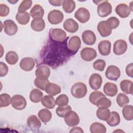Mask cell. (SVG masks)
<instances>
[{
    "label": "cell",
    "mask_w": 133,
    "mask_h": 133,
    "mask_svg": "<svg viewBox=\"0 0 133 133\" xmlns=\"http://www.w3.org/2000/svg\"><path fill=\"white\" fill-rule=\"evenodd\" d=\"M71 92L74 98L77 99L82 98L86 96L87 92V87L84 83L77 82L72 86Z\"/></svg>",
    "instance_id": "6da1fadb"
},
{
    "label": "cell",
    "mask_w": 133,
    "mask_h": 133,
    "mask_svg": "<svg viewBox=\"0 0 133 133\" xmlns=\"http://www.w3.org/2000/svg\"><path fill=\"white\" fill-rule=\"evenodd\" d=\"M47 18L50 24H58L62 22L64 18V15L60 10L54 9L48 13Z\"/></svg>",
    "instance_id": "7a4b0ae2"
},
{
    "label": "cell",
    "mask_w": 133,
    "mask_h": 133,
    "mask_svg": "<svg viewBox=\"0 0 133 133\" xmlns=\"http://www.w3.org/2000/svg\"><path fill=\"white\" fill-rule=\"evenodd\" d=\"M12 107L18 110H22L26 106V101L25 98L20 95H15L11 98Z\"/></svg>",
    "instance_id": "3957f363"
},
{
    "label": "cell",
    "mask_w": 133,
    "mask_h": 133,
    "mask_svg": "<svg viewBox=\"0 0 133 133\" xmlns=\"http://www.w3.org/2000/svg\"><path fill=\"white\" fill-rule=\"evenodd\" d=\"M112 12V6L107 1H101L98 4L97 7V13L101 17H106Z\"/></svg>",
    "instance_id": "277c9868"
},
{
    "label": "cell",
    "mask_w": 133,
    "mask_h": 133,
    "mask_svg": "<svg viewBox=\"0 0 133 133\" xmlns=\"http://www.w3.org/2000/svg\"><path fill=\"white\" fill-rule=\"evenodd\" d=\"M64 120L66 124L69 127H74L79 123V117L78 114L74 111H69L64 116Z\"/></svg>",
    "instance_id": "5b68a950"
},
{
    "label": "cell",
    "mask_w": 133,
    "mask_h": 133,
    "mask_svg": "<svg viewBox=\"0 0 133 133\" xmlns=\"http://www.w3.org/2000/svg\"><path fill=\"white\" fill-rule=\"evenodd\" d=\"M74 17L81 23H85L89 21L90 15L87 9L84 7H80L75 11Z\"/></svg>",
    "instance_id": "8992f818"
},
{
    "label": "cell",
    "mask_w": 133,
    "mask_h": 133,
    "mask_svg": "<svg viewBox=\"0 0 133 133\" xmlns=\"http://www.w3.org/2000/svg\"><path fill=\"white\" fill-rule=\"evenodd\" d=\"M105 74L108 79L116 81L120 77L121 71L117 66L111 65L107 68Z\"/></svg>",
    "instance_id": "52a82bcc"
},
{
    "label": "cell",
    "mask_w": 133,
    "mask_h": 133,
    "mask_svg": "<svg viewBox=\"0 0 133 133\" xmlns=\"http://www.w3.org/2000/svg\"><path fill=\"white\" fill-rule=\"evenodd\" d=\"M3 28L5 33L9 36L14 35L18 31V26L14 21L10 19L4 21Z\"/></svg>",
    "instance_id": "ba28073f"
},
{
    "label": "cell",
    "mask_w": 133,
    "mask_h": 133,
    "mask_svg": "<svg viewBox=\"0 0 133 133\" xmlns=\"http://www.w3.org/2000/svg\"><path fill=\"white\" fill-rule=\"evenodd\" d=\"M50 34L51 38L56 42H63L66 39V33L61 29H52Z\"/></svg>",
    "instance_id": "9c48e42d"
},
{
    "label": "cell",
    "mask_w": 133,
    "mask_h": 133,
    "mask_svg": "<svg viewBox=\"0 0 133 133\" xmlns=\"http://www.w3.org/2000/svg\"><path fill=\"white\" fill-rule=\"evenodd\" d=\"M127 49V44L124 39H118L116 41L113 45V52L116 55H122L124 54Z\"/></svg>",
    "instance_id": "30bf717a"
},
{
    "label": "cell",
    "mask_w": 133,
    "mask_h": 133,
    "mask_svg": "<svg viewBox=\"0 0 133 133\" xmlns=\"http://www.w3.org/2000/svg\"><path fill=\"white\" fill-rule=\"evenodd\" d=\"M96 50L90 47H85L81 51V57L85 61H90L97 57Z\"/></svg>",
    "instance_id": "8fae6325"
},
{
    "label": "cell",
    "mask_w": 133,
    "mask_h": 133,
    "mask_svg": "<svg viewBox=\"0 0 133 133\" xmlns=\"http://www.w3.org/2000/svg\"><path fill=\"white\" fill-rule=\"evenodd\" d=\"M97 30L100 35L103 37L109 36L112 33V29L107 20L101 21L98 23Z\"/></svg>",
    "instance_id": "7c38bea8"
},
{
    "label": "cell",
    "mask_w": 133,
    "mask_h": 133,
    "mask_svg": "<svg viewBox=\"0 0 133 133\" xmlns=\"http://www.w3.org/2000/svg\"><path fill=\"white\" fill-rule=\"evenodd\" d=\"M102 83V78L101 76L98 73L91 74L89 78V84L91 89L94 90L99 89Z\"/></svg>",
    "instance_id": "4fadbf2b"
},
{
    "label": "cell",
    "mask_w": 133,
    "mask_h": 133,
    "mask_svg": "<svg viewBox=\"0 0 133 133\" xmlns=\"http://www.w3.org/2000/svg\"><path fill=\"white\" fill-rule=\"evenodd\" d=\"M81 45V40L78 36H72L69 42L68 48V49L73 54H75L80 48Z\"/></svg>",
    "instance_id": "5bb4252c"
},
{
    "label": "cell",
    "mask_w": 133,
    "mask_h": 133,
    "mask_svg": "<svg viewBox=\"0 0 133 133\" xmlns=\"http://www.w3.org/2000/svg\"><path fill=\"white\" fill-rule=\"evenodd\" d=\"M115 11L116 14L122 18H127L131 11L129 6L124 3L119 4L117 5L115 7Z\"/></svg>",
    "instance_id": "9a60e30c"
},
{
    "label": "cell",
    "mask_w": 133,
    "mask_h": 133,
    "mask_svg": "<svg viewBox=\"0 0 133 133\" xmlns=\"http://www.w3.org/2000/svg\"><path fill=\"white\" fill-rule=\"evenodd\" d=\"M35 65V62L33 58L31 57L23 58L19 63L20 68L24 71H31Z\"/></svg>",
    "instance_id": "2e32d148"
},
{
    "label": "cell",
    "mask_w": 133,
    "mask_h": 133,
    "mask_svg": "<svg viewBox=\"0 0 133 133\" xmlns=\"http://www.w3.org/2000/svg\"><path fill=\"white\" fill-rule=\"evenodd\" d=\"M83 42L88 45H94L96 41V36L94 32L91 30H86L82 34Z\"/></svg>",
    "instance_id": "e0dca14e"
},
{
    "label": "cell",
    "mask_w": 133,
    "mask_h": 133,
    "mask_svg": "<svg viewBox=\"0 0 133 133\" xmlns=\"http://www.w3.org/2000/svg\"><path fill=\"white\" fill-rule=\"evenodd\" d=\"M64 29L69 33H75L78 29V24L73 19L68 18L63 24Z\"/></svg>",
    "instance_id": "ac0fdd59"
},
{
    "label": "cell",
    "mask_w": 133,
    "mask_h": 133,
    "mask_svg": "<svg viewBox=\"0 0 133 133\" xmlns=\"http://www.w3.org/2000/svg\"><path fill=\"white\" fill-rule=\"evenodd\" d=\"M98 48L100 54L102 56H108L111 52V43L108 40L101 41L98 44Z\"/></svg>",
    "instance_id": "d6986e66"
},
{
    "label": "cell",
    "mask_w": 133,
    "mask_h": 133,
    "mask_svg": "<svg viewBox=\"0 0 133 133\" xmlns=\"http://www.w3.org/2000/svg\"><path fill=\"white\" fill-rule=\"evenodd\" d=\"M35 74L36 78L48 79L50 75V70L46 65H41L36 69Z\"/></svg>",
    "instance_id": "ffe728a7"
},
{
    "label": "cell",
    "mask_w": 133,
    "mask_h": 133,
    "mask_svg": "<svg viewBox=\"0 0 133 133\" xmlns=\"http://www.w3.org/2000/svg\"><path fill=\"white\" fill-rule=\"evenodd\" d=\"M104 94L110 97H114L117 94L118 88L116 84L111 82H107L103 86Z\"/></svg>",
    "instance_id": "44dd1931"
},
{
    "label": "cell",
    "mask_w": 133,
    "mask_h": 133,
    "mask_svg": "<svg viewBox=\"0 0 133 133\" xmlns=\"http://www.w3.org/2000/svg\"><path fill=\"white\" fill-rule=\"evenodd\" d=\"M31 27L35 31L41 32L45 28V21L43 18L33 19L31 21Z\"/></svg>",
    "instance_id": "7402d4cb"
},
{
    "label": "cell",
    "mask_w": 133,
    "mask_h": 133,
    "mask_svg": "<svg viewBox=\"0 0 133 133\" xmlns=\"http://www.w3.org/2000/svg\"><path fill=\"white\" fill-rule=\"evenodd\" d=\"M61 90V87L59 85L52 83H48L45 89L47 94L51 96H56L60 94Z\"/></svg>",
    "instance_id": "603a6c76"
},
{
    "label": "cell",
    "mask_w": 133,
    "mask_h": 133,
    "mask_svg": "<svg viewBox=\"0 0 133 133\" xmlns=\"http://www.w3.org/2000/svg\"><path fill=\"white\" fill-rule=\"evenodd\" d=\"M26 123L28 127L33 129H39L42 125L40 120L35 115L30 116L27 119Z\"/></svg>",
    "instance_id": "cb8c5ba5"
},
{
    "label": "cell",
    "mask_w": 133,
    "mask_h": 133,
    "mask_svg": "<svg viewBox=\"0 0 133 133\" xmlns=\"http://www.w3.org/2000/svg\"><path fill=\"white\" fill-rule=\"evenodd\" d=\"M31 16L35 18H42L44 15V10L42 6L38 4L35 5L30 10Z\"/></svg>",
    "instance_id": "d4e9b609"
},
{
    "label": "cell",
    "mask_w": 133,
    "mask_h": 133,
    "mask_svg": "<svg viewBox=\"0 0 133 133\" xmlns=\"http://www.w3.org/2000/svg\"><path fill=\"white\" fill-rule=\"evenodd\" d=\"M132 82L128 79H124L121 82L119 86L122 91L126 94L132 95Z\"/></svg>",
    "instance_id": "484cf974"
},
{
    "label": "cell",
    "mask_w": 133,
    "mask_h": 133,
    "mask_svg": "<svg viewBox=\"0 0 133 133\" xmlns=\"http://www.w3.org/2000/svg\"><path fill=\"white\" fill-rule=\"evenodd\" d=\"M41 103L44 107L49 109H53L56 105L54 97L49 95L44 96L41 100Z\"/></svg>",
    "instance_id": "4316f807"
},
{
    "label": "cell",
    "mask_w": 133,
    "mask_h": 133,
    "mask_svg": "<svg viewBox=\"0 0 133 133\" xmlns=\"http://www.w3.org/2000/svg\"><path fill=\"white\" fill-rule=\"evenodd\" d=\"M107 123L111 127H114L119 125L121 122V118L119 114L116 111L111 112L109 118L106 121Z\"/></svg>",
    "instance_id": "83f0119b"
},
{
    "label": "cell",
    "mask_w": 133,
    "mask_h": 133,
    "mask_svg": "<svg viewBox=\"0 0 133 133\" xmlns=\"http://www.w3.org/2000/svg\"><path fill=\"white\" fill-rule=\"evenodd\" d=\"M43 97V93L40 90L35 88L32 89L30 94V99L34 103H38L41 101Z\"/></svg>",
    "instance_id": "f1b7e54d"
},
{
    "label": "cell",
    "mask_w": 133,
    "mask_h": 133,
    "mask_svg": "<svg viewBox=\"0 0 133 133\" xmlns=\"http://www.w3.org/2000/svg\"><path fill=\"white\" fill-rule=\"evenodd\" d=\"M89 129L91 133H105L107 131L105 126L99 122H94L91 124Z\"/></svg>",
    "instance_id": "f546056e"
},
{
    "label": "cell",
    "mask_w": 133,
    "mask_h": 133,
    "mask_svg": "<svg viewBox=\"0 0 133 133\" xmlns=\"http://www.w3.org/2000/svg\"><path fill=\"white\" fill-rule=\"evenodd\" d=\"M38 116L43 123H46L51 119L52 114L48 109H43L38 112Z\"/></svg>",
    "instance_id": "4dcf8cb0"
},
{
    "label": "cell",
    "mask_w": 133,
    "mask_h": 133,
    "mask_svg": "<svg viewBox=\"0 0 133 133\" xmlns=\"http://www.w3.org/2000/svg\"><path fill=\"white\" fill-rule=\"evenodd\" d=\"M30 19V15L28 12L23 13L18 12L16 15V20L20 24L25 25L29 22Z\"/></svg>",
    "instance_id": "1f68e13d"
},
{
    "label": "cell",
    "mask_w": 133,
    "mask_h": 133,
    "mask_svg": "<svg viewBox=\"0 0 133 133\" xmlns=\"http://www.w3.org/2000/svg\"><path fill=\"white\" fill-rule=\"evenodd\" d=\"M111 112L108 108H98V109L97 110V117L101 120L107 121L109 118Z\"/></svg>",
    "instance_id": "d6a6232c"
},
{
    "label": "cell",
    "mask_w": 133,
    "mask_h": 133,
    "mask_svg": "<svg viewBox=\"0 0 133 133\" xmlns=\"http://www.w3.org/2000/svg\"><path fill=\"white\" fill-rule=\"evenodd\" d=\"M76 7L75 3L73 0H64L63 1L62 8L64 11L68 14L72 12Z\"/></svg>",
    "instance_id": "836d02e7"
},
{
    "label": "cell",
    "mask_w": 133,
    "mask_h": 133,
    "mask_svg": "<svg viewBox=\"0 0 133 133\" xmlns=\"http://www.w3.org/2000/svg\"><path fill=\"white\" fill-rule=\"evenodd\" d=\"M123 108L122 114L124 118L127 121L133 119V107L131 105H126Z\"/></svg>",
    "instance_id": "e575fe53"
},
{
    "label": "cell",
    "mask_w": 133,
    "mask_h": 133,
    "mask_svg": "<svg viewBox=\"0 0 133 133\" xmlns=\"http://www.w3.org/2000/svg\"><path fill=\"white\" fill-rule=\"evenodd\" d=\"M18 59L19 57L17 54L14 51H8L5 56V60L6 62L10 65L15 64L18 62Z\"/></svg>",
    "instance_id": "d590c367"
},
{
    "label": "cell",
    "mask_w": 133,
    "mask_h": 133,
    "mask_svg": "<svg viewBox=\"0 0 133 133\" xmlns=\"http://www.w3.org/2000/svg\"><path fill=\"white\" fill-rule=\"evenodd\" d=\"M105 97V96L101 91L95 90L92 92L89 97V100L90 103L93 105H95L97 102L102 97Z\"/></svg>",
    "instance_id": "8d00e7d4"
},
{
    "label": "cell",
    "mask_w": 133,
    "mask_h": 133,
    "mask_svg": "<svg viewBox=\"0 0 133 133\" xmlns=\"http://www.w3.org/2000/svg\"><path fill=\"white\" fill-rule=\"evenodd\" d=\"M111 101L106 97L101 98L96 103V105L98 108H109L111 105Z\"/></svg>",
    "instance_id": "74e56055"
},
{
    "label": "cell",
    "mask_w": 133,
    "mask_h": 133,
    "mask_svg": "<svg viewBox=\"0 0 133 133\" xmlns=\"http://www.w3.org/2000/svg\"><path fill=\"white\" fill-rule=\"evenodd\" d=\"M116 101L120 107H123L129 102V99L124 94L119 93L116 97Z\"/></svg>",
    "instance_id": "f35d334b"
},
{
    "label": "cell",
    "mask_w": 133,
    "mask_h": 133,
    "mask_svg": "<svg viewBox=\"0 0 133 133\" xmlns=\"http://www.w3.org/2000/svg\"><path fill=\"white\" fill-rule=\"evenodd\" d=\"M11 98L9 95L4 93L0 95V108L9 106L11 103Z\"/></svg>",
    "instance_id": "ab89813d"
},
{
    "label": "cell",
    "mask_w": 133,
    "mask_h": 133,
    "mask_svg": "<svg viewBox=\"0 0 133 133\" xmlns=\"http://www.w3.org/2000/svg\"><path fill=\"white\" fill-rule=\"evenodd\" d=\"M32 5V1L31 0H23L18 7V11L19 13L26 12L27 10L30 8Z\"/></svg>",
    "instance_id": "60d3db41"
},
{
    "label": "cell",
    "mask_w": 133,
    "mask_h": 133,
    "mask_svg": "<svg viewBox=\"0 0 133 133\" xmlns=\"http://www.w3.org/2000/svg\"><path fill=\"white\" fill-rule=\"evenodd\" d=\"M72 110L71 107L69 105H66L65 106H59L56 110L57 115L60 117H64L65 114L70 111Z\"/></svg>",
    "instance_id": "b9f144b4"
},
{
    "label": "cell",
    "mask_w": 133,
    "mask_h": 133,
    "mask_svg": "<svg viewBox=\"0 0 133 133\" xmlns=\"http://www.w3.org/2000/svg\"><path fill=\"white\" fill-rule=\"evenodd\" d=\"M69 103V98L65 94H61L57 97L55 103L58 106H65Z\"/></svg>",
    "instance_id": "7bdbcfd3"
},
{
    "label": "cell",
    "mask_w": 133,
    "mask_h": 133,
    "mask_svg": "<svg viewBox=\"0 0 133 133\" xmlns=\"http://www.w3.org/2000/svg\"><path fill=\"white\" fill-rule=\"evenodd\" d=\"M48 83H49V82L48 79H42L38 78H36L34 81V85L42 90H45V87Z\"/></svg>",
    "instance_id": "ee69618b"
},
{
    "label": "cell",
    "mask_w": 133,
    "mask_h": 133,
    "mask_svg": "<svg viewBox=\"0 0 133 133\" xmlns=\"http://www.w3.org/2000/svg\"><path fill=\"white\" fill-rule=\"evenodd\" d=\"M105 65H106V63L104 60L98 59L94 62L93 68L96 70L102 72L104 70Z\"/></svg>",
    "instance_id": "f6af8a7d"
},
{
    "label": "cell",
    "mask_w": 133,
    "mask_h": 133,
    "mask_svg": "<svg viewBox=\"0 0 133 133\" xmlns=\"http://www.w3.org/2000/svg\"><path fill=\"white\" fill-rule=\"evenodd\" d=\"M112 30L115 29L117 28L119 24V21L115 17H111L108 18L107 20Z\"/></svg>",
    "instance_id": "bcb514c9"
},
{
    "label": "cell",
    "mask_w": 133,
    "mask_h": 133,
    "mask_svg": "<svg viewBox=\"0 0 133 133\" xmlns=\"http://www.w3.org/2000/svg\"><path fill=\"white\" fill-rule=\"evenodd\" d=\"M9 8L5 4H0V16L2 17L7 16L9 13Z\"/></svg>",
    "instance_id": "7dc6e473"
},
{
    "label": "cell",
    "mask_w": 133,
    "mask_h": 133,
    "mask_svg": "<svg viewBox=\"0 0 133 133\" xmlns=\"http://www.w3.org/2000/svg\"><path fill=\"white\" fill-rule=\"evenodd\" d=\"M8 72V68L7 65L3 62H0V76L1 77L5 76Z\"/></svg>",
    "instance_id": "c3c4849f"
},
{
    "label": "cell",
    "mask_w": 133,
    "mask_h": 133,
    "mask_svg": "<svg viewBox=\"0 0 133 133\" xmlns=\"http://www.w3.org/2000/svg\"><path fill=\"white\" fill-rule=\"evenodd\" d=\"M126 73L127 75L130 77H133V64L132 63H130L128 64L126 67Z\"/></svg>",
    "instance_id": "681fc988"
},
{
    "label": "cell",
    "mask_w": 133,
    "mask_h": 133,
    "mask_svg": "<svg viewBox=\"0 0 133 133\" xmlns=\"http://www.w3.org/2000/svg\"><path fill=\"white\" fill-rule=\"evenodd\" d=\"M48 2L52 6H60L62 5L63 1L62 0H49Z\"/></svg>",
    "instance_id": "f907efd6"
},
{
    "label": "cell",
    "mask_w": 133,
    "mask_h": 133,
    "mask_svg": "<svg viewBox=\"0 0 133 133\" xmlns=\"http://www.w3.org/2000/svg\"><path fill=\"white\" fill-rule=\"evenodd\" d=\"M70 132H81V133H83L84 131L82 129V128L79 127H73V128H72L70 131Z\"/></svg>",
    "instance_id": "816d5d0a"
}]
</instances>
